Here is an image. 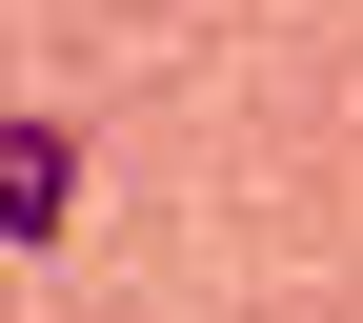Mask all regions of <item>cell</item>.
I'll return each mask as SVG.
<instances>
[{"mask_svg":"<svg viewBox=\"0 0 363 323\" xmlns=\"http://www.w3.org/2000/svg\"><path fill=\"white\" fill-rule=\"evenodd\" d=\"M61 202H81V142L61 121H0V243H40Z\"/></svg>","mask_w":363,"mask_h":323,"instance_id":"cell-1","label":"cell"}]
</instances>
